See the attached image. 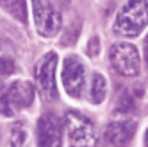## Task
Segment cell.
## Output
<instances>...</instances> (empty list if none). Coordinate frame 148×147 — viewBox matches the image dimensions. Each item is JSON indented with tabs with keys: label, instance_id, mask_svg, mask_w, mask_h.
Wrapping results in <instances>:
<instances>
[{
	"label": "cell",
	"instance_id": "6da1fadb",
	"mask_svg": "<svg viewBox=\"0 0 148 147\" xmlns=\"http://www.w3.org/2000/svg\"><path fill=\"white\" fill-rule=\"evenodd\" d=\"M148 25V0H129L116 16L114 33L134 38Z\"/></svg>",
	"mask_w": 148,
	"mask_h": 147
},
{
	"label": "cell",
	"instance_id": "7a4b0ae2",
	"mask_svg": "<svg viewBox=\"0 0 148 147\" xmlns=\"http://www.w3.org/2000/svg\"><path fill=\"white\" fill-rule=\"evenodd\" d=\"M70 147H95L97 133L93 122L79 111H68L64 117Z\"/></svg>",
	"mask_w": 148,
	"mask_h": 147
},
{
	"label": "cell",
	"instance_id": "3957f363",
	"mask_svg": "<svg viewBox=\"0 0 148 147\" xmlns=\"http://www.w3.org/2000/svg\"><path fill=\"white\" fill-rule=\"evenodd\" d=\"M32 15L34 25L41 36L52 38L61 31V13L54 7L50 0H32Z\"/></svg>",
	"mask_w": 148,
	"mask_h": 147
},
{
	"label": "cell",
	"instance_id": "277c9868",
	"mask_svg": "<svg viewBox=\"0 0 148 147\" xmlns=\"http://www.w3.org/2000/svg\"><path fill=\"white\" fill-rule=\"evenodd\" d=\"M111 63L116 72H120L121 76L132 77L139 74L141 68V59L137 54V49L132 43H127V41H118L111 47Z\"/></svg>",
	"mask_w": 148,
	"mask_h": 147
},
{
	"label": "cell",
	"instance_id": "5b68a950",
	"mask_svg": "<svg viewBox=\"0 0 148 147\" xmlns=\"http://www.w3.org/2000/svg\"><path fill=\"white\" fill-rule=\"evenodd\" d=\"M62 85L70 97L79 99L86 86V70L77 56H68L62 61Z\"/></svg>",
	"mask_w": 148,
	"mask_h": 147
},
{
	"label": "cell",
	"instance_id": "8992f818",
	"mask_svg": "<svg viewBox=\"0 0 148 147\" xmlns=\"http://www.w3.org/2000/svg\"><path fill=\"white\" fill-rule=\"evenodd\" d=\"M56 68H57V56L56 52H48L41 58L36 67V81L38 88L47 101H54L57 97V86H56Z\"/></svg>",
	"mask_w": 148,
	"mask_h": 147
},
{
	"label": "cell",
	"instance_id": "52a82bcc",
	"mask_svg": "<svg viewBox=\"0 0 148 147\" xmlns=\"http://www.w3.org/2000/svg\"><path fill=\"white\" fill-rule=\"evenodd\" d=\"M38 147H62V126L61 120L52 113L43 115L36 128Z\"/></svg>",
	"mask_w": 148,
	"mask_h": 147
},
{
	"label": "cell",
	"instance_id": "ba28073f",
	"mask_svg": "<svg viewBox=\"0 0 148 147\" xmlns=\"http://www.w3.org/2000/svg\"><path fill=\"white\" fill-rule=\"evenodd\" d=\"M137 124L134 120H118V122H111L105 129V138L109 144L114 147H125L129 145L132 136L136 135Z\"/></svg>",
	"mask_w": 148,
	"mask_h": 147
},
{
	"label": "cell",
	"instance_id": "9c48e42d",
	"mask_svg": "<svg viewBox=\"0 0 148 147\" xmlns=\"http://www.w3.org/2000/svg\"><path fill=\"white\" fill-rule=\"evenodd\" d=\"M7 92H9V101L14 108H20V110L29 108L34 102L36 90H34V85L29 81H14Z\"/></svg>",
	"mask_w": 148,
	"mask_h": 147
},
{
	"label": "cell",
	"instance_id": "30bf717a",
	"mask_svg": "<svg viewBox=\"0 0 148 147\" xmlns=\"http://www.w3.org/2000/svg\"><path fill=\"white\" fill-rule=\"evenodd\" d=\"M107 95V81L102 74H95L91 77V88H89V101L93 104H100Z\"/></svg>",
	"mask_w": 148,
	"mask_h": 147
},
{
	"label": "cell",
	"instance_id": "8fae6325",
	"mask_svg": "<svg viewBox=\"0 0 148 147\" xmlns=\"http://www.w3.org/2000/svg\"><path fill=\"white\" fill-rule=\"evenodd\" d=\"M0 7H4L9 15L18 20V22H22V24L27 22V4H25V0H0Z\"/></svg>",
	"mask_w": 148,
	"mask_h": 147
},
{
	"label": "cell",
	"instance_id": "7c38bea8",
	"mask_svg": "<svg viewBox=\"0 0 148 147\" xmlns=\"http://www.w3.org/2000/svg\"><path fill=\"white\" fill-rule=\"evenodd\" d=\"M134 108H136V101H134V95L129 92V90H125L121 95H120V99H118V102H116V113H121V115H125V113H130V111H134Z\"/></svg>",
	"mask_w": 148,
	"mask_h": 147
},
{
	"label": "cell",
	"instance_id": "4fadbf2b",
	"mask_svg": "<svg viewBox=\"0 0 148 147\" xmlns=\"http://www.w3.org/2000/svg\"><path fill=\"white\" fill-rule=\"evenodd\" d=\"M11 145L13 147H27V129L23 124H14L11 131Z\"/></svg>",
	"mask_w": 148,
	"mask_h": 147
},
{
	"label": "cell",
	"instance_id": "5bb4252c",
	"mask_svg": "<svg viewBox=\"0 0 148 147\" xmlns=\"http://www.w3.org/2000/svg\"><path fill=\"white\" fill-rule=\"evenodd\" d=\"M0 113L5 117H11L13 110H11V101H9V92L0 85Z\"/></svg>",
	"mask_w": 148,
	"mask_h": 147
},
{
	"label": "cell",
	"instance_id": "9a60e30c",
	"mask_svg": "<svg viewBox=\"0 0 148 147\" xmlns=\"http://www.w3.org/2000/svg\"><path fill=\"white\" fill-rule=\"evenodd\" d=\"M16 70V65L11 58H0V79L9 77Z\"/></svg>",
	"mask_w": 148,
	"mask_h": 147
},
{
	"label": "cell",
	"instance_id": "2e32d148",
	"mask_svg": "<svg viewBox=\"0 0 148 147\" xmlns=\"http://www.w3.org/2000/svg\"><path fill=\"white\" fill-rule=\"evenodd\" d=\"M88 52L91 56H98V52H100V40L98 36H93L89 40V43H88Z\"/></svg>",
	"mask_w": 148,
	"mask_h": 147
},
{
	"label": "cell",
	"instance_id": "e0dca14e",
	"mask_svg": "<svg viewBox=\"0 0 148 147\" xmlns=\"http://www.w3.org/2000/svg\"><path fill=\"white\" fill-rule=\"evenodd\" d=\"M145 61H146V67H148V36L145 38Z\"/></svg>",
	"mask_w": 148,
	"mask_h": 147
},
{
	"label": "cell",
	"instance_id": "ac0fdd59",
	"mask_svg": "<svg viewBox=\"0 0 148 147\" xmlns=\"http://www.w3.org/2000/svg\"><path fill=\"white\" fill-rule=\"evenodd\" d=\"M145 147H148V129H146V133H145Z\"/></svg>",
	"mask_w": 148,
	"mask_h": 147
},
{
	"label": "cell",
	"instance_id": "d6986e66",
	"mask_svg": "<svg viewBox=\"0 0 148 147\" xmlns=\"http://www.w3.org/2000/svg\"><path fill=\"white\" fill-rule=\"evenodd\" d=\"M61 2H64V4H68V0H61Z\"/></svg>",
	"mask_w": 148,
	"mask_h": 147
}]
</instances>
